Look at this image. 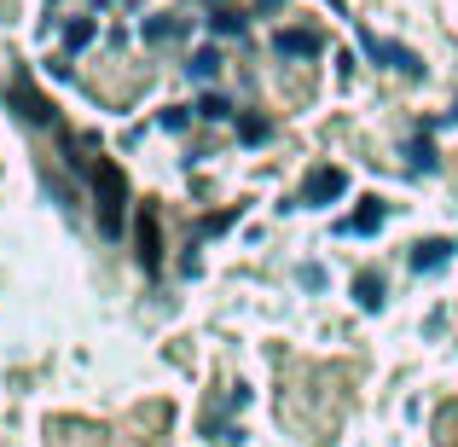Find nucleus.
Here are the masks:
<instances>
[{"instance_id":"1a4fd4ad","label":"nucleus","mask_w":458,"mask_h":447,"mask_svg":"<svg viewBox=\"0 0 458 447\" xmlns=\"http://www.w3.org/2000/svg\"><path fill=\"white\" fill-rule=\"evenodd\" d=\"M140 262H146V273L157 268V221H151V215L140 221Z\"/></svg>"},{"instance_id":"9d476101","label":"nucleus","mask_w":458,"mask_h":447,"mask_svg":"<svg viewBox=\"0 0 458 447\" xmlns=\"http://www.w3.org/2000/svg\"><path fill=\"white\" fill-rule=\"evenodd\" d=\"M377 227H383V203H366V210L348 221V233H377Z\"/></svg>"},{"instance_id":"423d86ee","label":"nucleus","mask_w":458,"mask_h":447,"mask_svg":"<svg viewBox=\"0 0 458 447\" xmlns=\"http://www.w3.org/2000/svg\"><path fill=\"white\" fill-rule=\"evenodd\" d=\"M186 30H191L186 12H163V18L146 23V41H174V35H186Z\"/></svg>"},{"instance_id":"f257e3e1","label":"nucleus","mask_w":458,"mask_h":447,"mask_svg":"<svg viewBox=\"0 0 458 447\" xmlns=\"http://www.w3.org/2000/svg\"><path fill=\"white\" fill-rule=\"evenodd\" d=\"M64 151H70V163L88 175L93 198H99V233L116 238V233H123V210H128V180H123V168H116L111 157L99 151V140H88V134H64Z\"/></svg>"},{"instance_id":"20e7f679","label":"nucleus","mask_w":458,"mask_h":447,"mask_svg":"<svg viewBox=\"0 0 458 447\" xmlns=\"http://www.w3.org/2000/svg\"><path fill=\"white\" fill-rule=\"evenodd\" d=\"M447 262H453V245H447V238L412 245V268H418V273H436V268H447Z\"/></svg>"},{"instance_id":"f03ea898","label":"nucleus","mask_w":458,"mask_h":447,"mask_svg":"<svg viewBox=\"0 0 458 447\" xmlns=\"http://www.w3.org/2000/svg\"><path fill=\"white\" fill-rule=\"evenodd\" d=\"M343 192H348V175H343V168H313L308 186H302V203H308V210H319V203L343 198Z\"/></svg>"},{"instance_id":"6e6552de","label":"nucleus","mask_w":458,"mask_h":447,"mask_svg":"<svg viewBox=\"0 0 458 447\" xmlns=\"http://www.w3.org/2000/svg\"><path fill=\"white\" fill-rule=\"evenodd\" d=\"M191 76H198V82H209L215 76V70H221V53H215V47H198V53H191Z\"/></svg>"},{"instance_id":"0eeeda50","label":"nucleus","mask_w":458,"mask_h":447,"mask_svg":"<svg viewBox=\"0 0 458 447\" xmlns=\"http://www.w3.org/2000/svg\"><path fill=\"white\" fill-rule=\"evenodd\" d=\"M279 53H291V58H313V53H319V35H313V30L279 35Z\"/></svg>"},{"instance_id":"9b49d317","label":"nucleus","mask_w":458,"mask_h":447,"mask_svg":"<svg viewBox=\"0 0 458 447\" xmlns=\"http://www.w3.org/2000/svg\"><path fill=\"white\" fill-rule=\"evenodd\" d=\"M360 302H366V308H383V279H371V273H360Z\"/></svg>"},{"instance_id":"f8f14e48","label":"nucleus","mask_w":458,"mask_h":447,"mask_svg":"<svg viewBox=\"0 0 458 447\" xmlns=\"http://www.w3.org/2000/svg\"><path fill=\"white\" fill-rule=\"evenodd\" d=\"M215 6H221V0H215Z\"/></svg>"},{"instance_id":"7ed1b4c3","label":"nucleus","mask_w":458,"mask_h":447,"mask_svg":"<svg viewBox=\"0 0 458 447\" xmlns=\"http://www.w3.org/2000/svg\"><path fill=\"white\" fill-rule=\"evenodd\" d=\"M366 53H371V58H389L401 76H418V70H424V64H418V53H406V47H389V41H377V35H366Z\"/></svg>"},{"instance_id":"39448f33","label":"nucleus","mask_w":458,"mask_h":447,"mask_svg":"<svg viewBox=\"0 0 458 447\" xmlns=\"http://www.w3.org/2000/svg\"><path fill=\"white\" fill-rule=\"evenodd\" d=\"M12 99L23 105V116H30V123H53V105H47V99H41V93H35V88H30L23 76L12 82Z\"/></svg>"}]
</instances>
